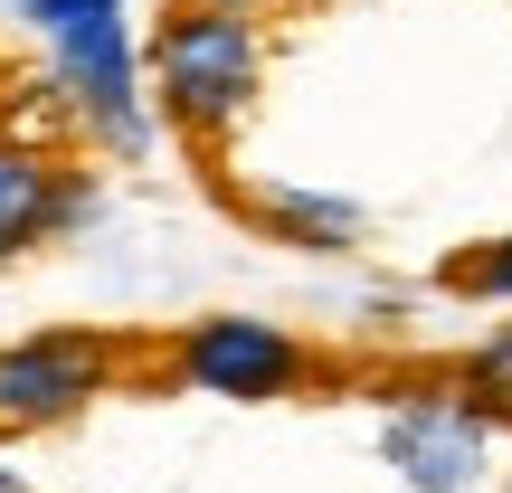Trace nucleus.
Listing matches in <instances>:
<instances>
[{"label": "nucleus", "mask_w": 512, "mask_h": 493, "mask_svg": "<svg viewBox=\"0 0 512 493\" xmlns=\"http://www.w3.org/2000/svg\"><path fill=\"white\" fill-rule=\"evenodd\" d=\"M57 124L86 162H143L162 143V105H152V76H143V38H133L124 10H95L76 29L48 38V67L19 76V105Z\"/></svg>", "instance_id": "1"}, {"label": "nucleus", "mask_w": 512, "mask_h": 493, "mask_svg": "<svg viewBox=\"0 0 512 493\" xmlns=\"http://www.w3.org/2000/svg\"><path fill=\"white\" fill-rule=\"evenodd\" d=\"M143 76L162 105V133H181L200 162H219L266 95V19L209 10V0H162V19L143 38Z\"/></svg>", "instance_id": "2"}, {"label": "nucleus", "mask_w": 512, "mask_h": 493, "mask_svg": "<svg viewBox=\"0 0 512 493\" xmlns=\"http://www.w3.org/2000/svg\"><path fill=\"white\" fill-rule=\"evenodd\" d=\"M162 380L190 399H238V408H275V399H313V389H342L351 370L323 342H304L294 323L266 313H200L162 342Z\"/></svg>", "instance_id": "3"}, {"label": "nucleus", "mask_w": 512, "mask_h": 493, "mask_svg": "<svg viewBox=\"0 0 512 493\" xmlns=\"http://www.w3.org/2000/svg\"><path fill=\"white\" fill-rule=\"evenodd\" d=\"M143 370L162 380V342H124V332H86V323L0 342V446L86 418L95 399H114V389L143 380Z\"/></svg>", "instance_id": "4"}, {"label": "nucleus", "mask_w": 512, "mask_h": 493, "mask_svg": "<svg viewBox=\"0 0 512 493\" xmlns=\"http://www.w3.org/2000/svg\"><path fill=\"white\" fill-rule=\"evenodd\" d=\"M380 408H389V418H380V456H389V475H399V484L465 493V484L494 475V437H503V427L456 389V370H446V361L380 380Z\"/></svg>", "instance_id": "5"}, {"label": "nucleus", "mask_w": 512, "mask_h": 493, "mask_svg": "<svg viewBox=\"0 0 512 493\" xmlns=\"http://www.w3.org/2000/svg\"><path fill=\"white\" fill-rule=\"evenodd\" d=\"M105 209V181L86 171V152L38 114H0V275L19 256L76 238Z\"/></svg>", "instance_id": "6"}, {"label": "nucleus", "mask_w": 512, "mask_h": 493, "mask_svg": "<svg viewBox=\"0 0 512 493\" xmlns=\"http://www.w3.org/2000/svg\"><path fill=\"white\" fill-rule=\"evenodd\" d=\"M209 190H219L228 219H247L266 247H294V256H351L370 238V219L351 200L304 190V181H219V171H209Z\"/></svg>", "instance_id": "7"}, {"label": "nucleus", "mask_w": 512, "mask_h": 493, "mask_svg": "<svg viewBox=\"0 0 512 493\" xmlns=\"http://www.w3.org/2000/svg\"><path fill=\"white\" fill-rule=\"evenodd\" d=\"M446 370H456V389H465L494 427H512V323H494L484 342H465Z\"/></svg>", "instance_id": "8"}, {"label": "nucleus", "mask_w": 512, "mask_h": 493, "mask_svg": "<svg viewBox=\"0 0 512 493\" xmlns=\"http://www.w3.org/2000/svg\"><path fill=\"white\" fill-rule=\"evenodd\" d=\"M437 294L456 304H512V238H475L437 266Z\"/></svg>", "instance_id": "9"}, {"label": "nucleus", "mask_w": 512, "mask_h": 493, "mask_svg": "<svg viewBox=\"0 0 512 493\" xmlns=\"http://www.w3.org/2000/svg\"><path fill=\"white\" fill-rule=\"evenodd\" d=\"M95 10H124V0H19V29L57 38V29H76V19H95Z\"/></svg>", "instance_id": "10"}, {"label": "nucleus", "mask_w": 512, "mask_h": 493, "mask_svg": "<svg viewBox=\"0 0 512 493\" xmlns=\"http://www.w3.org/2000/svg\"><path fill=\"white\" fill-rule=\"evenodd\" d=\"M209 10H247V19H266V10H285V0H209Z\"/></svg>", "instance_id": "11"}, {"label": "nucleus", "mask_w": 512, "mask_h": 493, "mask_svg": "<svg viewBox=\"0 0 512 493\" xmlns=\"http://www.w3.org/2000/svg\"><path fill=\"white\" fill-rule=\"evenodd\" d=\"M10 105H19V67L0 57V114H10Z\"/></svg>", "instance_id": "12"}, {"label": "nucleus", "mask_w": 512, "mask_h": 493, "mask_svg": "<svg viewBox=\"0 0 512 493\" xmlns=\"http://www.w3.org/2000/svg\"><path fill=\"white\" fill-rule=\"evenodd\" d=\"M0 493H38V484H29V475H19V465H10V456H0Z\"/></svg>", "instance_id": "13"}]
</instances>
